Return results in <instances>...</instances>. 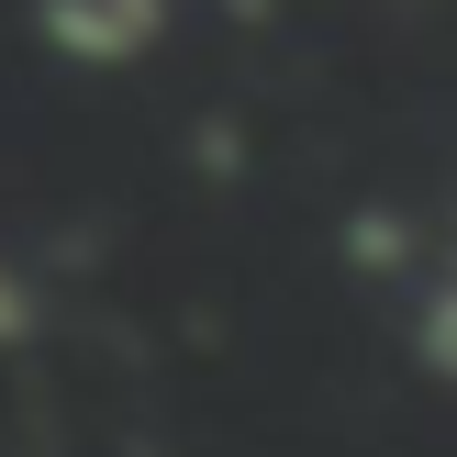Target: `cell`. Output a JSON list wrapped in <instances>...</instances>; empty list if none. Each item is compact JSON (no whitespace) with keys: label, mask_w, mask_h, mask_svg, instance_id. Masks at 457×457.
<instances>
[{"label":"cell","mask_w":457,"mask_h":457,"mask_svg":"<svg viewBox=\"0 0 457 457\" xmlns=\"http://www.w3.org/2000/svg\"><path fill=\"white\" fill-rule=\"evenodd\" d=\"M12 324H22V290H12V279H0V335H12Z\"/></svg>","instance_id":"obj_3"},{"label":"cell","mask_w":457,"mask_h":457,"mask_svg":"<svg viewBox=\"0 0 457 457\" xmlns=\"http://www.w3.org/2000/svg\"><path fill=\"white\" fill-rule=\"evenodd\" d=\"M34 34L79 67H134L168 34V0H34Z\"/></svg>","instance_id":"obj_1"},{"label":"cell","mask_w":457,"mask_h":457,"mask_svg":"<svg viewBox=\"0 0 457 457\" xmlns=\"http://www.w3.org/2000/svg\"><path fill=\"white\" fill-rule=\"evenodd\" d=\"M413 335H424V369H446V379H457V279L413 312Z\"/></svg>","instance_id":"obj_2"}]
</instances>
